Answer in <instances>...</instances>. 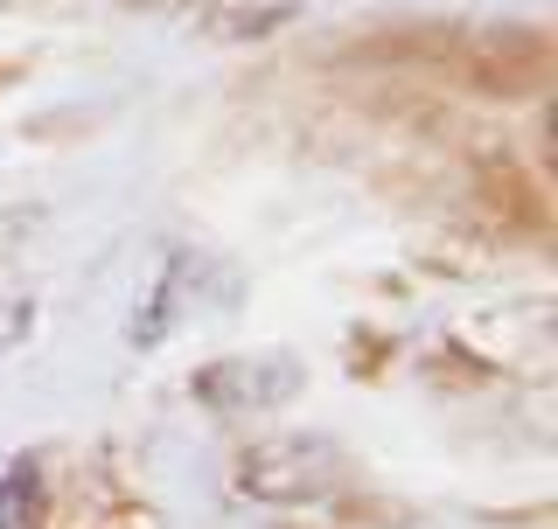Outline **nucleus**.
<instances>
[{
  "label": "nucleus",
  "mask_w": 558,
  "mask_h": 529,
  "mask_svg": "<svg viewBox=\"0 0 558 529\" xmlns=\"http://www.w3.org/2000/svg\"><path fill=\"white\" fill-rule=\"evenodd\" d=\"M342 473V453L328 439H279V446H252L238 460V488L258 502H307L328 495Z\"/></svg>",
  "instance_id": "nucleus-1"
},
{
  "label": "nucleus",
  "mask_w": 558,
  "mask_h": 529,
  "mask_svg": "<svg viewBox=\"0 0 558 529\" xmlns=\"http://www.w3.org/2000/svg\"><path fill=\"white\" fill-rule=\"evenodd\" d=\"M35 508H43V481H35V460H14L8 481H0V529H28Z\"/></svg>",
  "instance_id": "nucleus-2"
}]
</instances>
